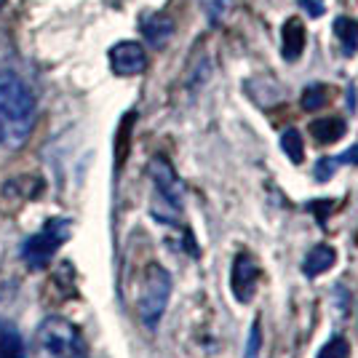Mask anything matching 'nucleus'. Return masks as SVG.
<instances>
[{
  "instance_id": "15",
  "label": "nucleus",
  "mask_w": 358,
  "mask_h": 358,
  "mask_svg": "<svg viewBox=\"0 0 358 358\" xmlns=\"http://www.w3.org/2000/svg\"><path fill=\"white\" fill-rule=\"evenodd\" d=\"M329 94H331V91H329L324 83H310L308 89L302 91V107L310 110V113H313V110H321V107L329 102Z\"/></svg>"
},
{
  "instance_id": "16",
  "label": "nucleus",
  "mask_w": 358,
  "mask_h": 358,
  "mask_svg": "<svg viewBox=\"0 0 358 358\" xmlns=\"http://www.w3.org/2000/svg\"><path fill=\"white\" fill-rule=\"evenodd\" d=\"M259 356H262V327H259V318H254L252 329H249V337H246V345H243V358Z\"/></svg>"
},
{
  "instance_id": "21",
  "label": "nucleus",
  "mask_w": 358,
  "mask_h": 358,
  "mask_svg": "<svg viewBox=\"0 0 358 358\" xmlns=\"http://www.w3.org/2000/svg\"><path fill=\"white\" fill-rule=\"evenodd\" d=\"M302 8L308 11L310 16H321L324 14V6L321 3H315V0H302Z\"/></svg>"
},
{
  "instance_id": "5",
  "label": "nucleus",
  "mask_w": 358,
  "mask_h": 358,
  "mask_svg": "<svg viewBox=\"0 0 358 358\" xmlns=\"http://www.w3.org/2000/svg\"><path fill=\"white\" fill-rule=\"evenodd\" d=\"M70 233H73L70 220H59V217L57 220H48L35 236H30V238L24 241V246H22L24 262L30 268H45L54 259V254L62 249V243L70 238Z\"/></svg>"
},
{
  "instance_id": "6",
  "label": "nucleus",
  "mask_w": 358,
  "mask_h": 358,
  "mask_svg": "<svg viewBox=\"0 0 358 358\" xmlns=\"http://www.w3.org/2000/svg\"><path fill=\"white\" fill-rule=\"evenodd\" d=\"M262 275L259 262L254 259L249 252H238L233 259V270H230V292L236 302H252L254 292H257V281Z\"/></svg>"
},
{
  "instance_id": "22",
  "label": "nucleus",
  "mask_w": 358,
  "mask_h": 358,
  "mask_svg": "<svg viewBox=\"0 0 358 358\" xmlns=\"http://www.w3.org/2000/svg\"><path fill=\"white\" fill-rule=\"evenodd\" d=\"M6 139V131H3V120H0V142Z\"/></svg>"
},
{
  "instance_id": "7",
  "label": "nucleus",
  "mask_w": 358,
  "mask_h": 358,
  "mask_svg": "<svg viewBox=\"0 0 358 358\" xmlns=\"http://www.w3.org/2000/svg\"><path fill=\"white\" fill-rule=\"evenodd\" d=\"M110 64H113V73L123 75V78H131V75L145 73L148 67V54L142 43L134 41H120L110 48Z\"/></svg>"
},
{
  "instance_id": "8",
  "label": "nucleus",
  "mask_w": 358,
  "mask_h": 358,
  "mask_svg": "<svg viewBox=\"0 0 358 358\" xmlns=\"http://www.w3.org/2000/svg\"><path fill=\"white\" fill-rule=\"evenodd\" d=\"M334 262H337L334 246L318 243V246H313L310 252L305 254V259H302V275L318 278V275H324V273H329V270L334 268Z\"/></svg>"
},
{
  "instance_id": "2",
  "label": "nucleus",
  "mask_w": 358,
  "mask_h": 358,
  "mask_svg": "<svg viewBox=\"0 0 358 358\" xmlns=\"http://www.w3.org/2000/svg\"><path fill=\"white\" fill-rule=\"evenodd\" d=\"M148 174L152 179V187H155V201L161 203V206H152L155 220L174 224L182 214V201H185V187L179 182L174 166L169 164L164 155H155L148 164Z\"/></svg>"
},
{
  "instance_id": "13",
  "label": "nucleus",
  "mask_w": 358,
  "mask_h": 358,
  "mask_svg": "<svg viewBox=\"0 0 358 358\" xmlns=\"http://www.w3.org/2000/svg\"><path fill=\"white\" fill-rule=\"evenodd\" d=\"M334 35L337 41L343 43V51L350 57L358 51V22L356 19H348V16H340L334 19Z\"/></svg>"
},
{
  "instance_id": "20",
  "label": "nucleus",
  "mask_w": 358,
  "mask_h": 358,
  "mask_svg": "<svg viewBox=\"0 0 358 358\" xmlns=\"http://www.w3.org/2000/svg\"><path fill=\"white\" fill-rule=\"evenodd\" d=\"M340 158V164H350V166H358V145H353L350 150H345L343 155H337Z\"/></svg>"
},
{
  "instance_id": "18",
  "label": "nucleus",
  "mask_w": 358,
  "mask_h": 358,
  "mask_svg": "<svg viewBox=\"0 0 358 358\" xmlns=\"http://www.w3.org/2000/svg\"><path fill=\"white\" fill-rule=\"evenodd\" d=\"M340 158L337 155H331V158H321L318 164H315V179L318 182H329V179L337 174V169H340Z\"/></svg>"
},
{
  "instance_id": "9",
  "label": "nucleus",
  "mask_w": 358,
  "mask_h": 358,
  "mask_svg": "<svg viewBox=\"0 0 358 358\" xmlns=\"http://www.w3.org/2000/svg\"><path fill=\"white\" fill-rule=\"evenodd\" d=\"M142 35L150 45L164 48L169 43V38L174 35V19L166 14H150L142 19Z\"/></svg>"
},
{
  "instance_id": "3",
  "label": "nucleus",
  "mask_w": 358,
  "mask_h": 358,
  "mask_svg": "<svg viewBox=\"0 0 358 358\" xmlns=\"http://www.w3.org/2000/svg\"><path fill=\"white\" fill-rule=\"evenodd\" d=\"M38 343L48 358H86L89 348L70 318L64 315H48L38 327Z\"/></svg>"
},
{
  "instance_id": "11",
  "label": "nucleus",
  "mask_w": 358,
  "mask_h": 358,
  "mask_svg": "<svg viewBox=\"0 0 358 358\" xmlns=\"http://www.w3.org/2000/svg\"><path fill=\"white\" fill-rule=\"evenodd\" d=\"M302 48H305V27L299 19H289L284 24V59L297 62L302 57Z\"/></svg>"
},
{
  "instance_id": "10",
  "label": "nucleus",
  "mask_w": 358,
  "mask_h": 358,
  "mask_svg": "<svg viewBox=\"0 0 358 358\" xmlns=\"http://www.w3.org/2000/svg\"><path fill=\"white\" fill-rule=\"evenodd\" d=\"M0 358H30L22 331L11 321H0Z\"/></svg>"
},
{
  "instance_id": "4",
  "label": "nucleus",
  "mask_w": 358,
  "mask_h": 358,
  "mask_svg": "<svg viewBox=\"0 0 358 358\" xmlns=\"http://www.w3.org/2000/svg\"><path fill=\"white\" fill-rule=\"evenodd\" d=\"M171 275L169 270L161 265H150L145 273V281H142V292H139V302H136V310L142 324L152 331L158 329L161 318H164L166 308H169V299H171Z\"/></svg>"
},
{
  "instance_id": "17",
  "label": "nucleus",
  "mask_w": 358,
  "mask_h": 358,
  "mask_svg": "<svg viewBox=\"0 0 358 358\" xmlns=\"http://www.w3.org/2000/svg\"><path fill=\"white\" fill-rule=\"evenodd\" d=\"M350 356V343L345 337H331L321 350H318V358H348Z\"/></svg>"
},
{
  "instance_id": "12",
  "label": "nucleus",
  "mask_w": 358,
  "mask_h": 358,
  "mask_svg": "<svg viewBox=\"0 0 358 358\" xmlns=\"http://www.w3.org/2000/svg\"><path fill=\"white\" fill-rule=\"evenodd\" d=\"M345 120L343 118H321V120H313L310 123V136H313L315 142H321V145H331V142H337V139H343L345 136Z\"/></svg>"
},
{
  "instance_id": "19",
  "label": "nucleus",
  "mask_w": 358,
  "mask_h": 358,
  "mask_svg": "<svg viewBox=\"0 0 358 358\" xmlns=\"http://www.w3.org/2000/svg\"><path fill=\"white\" fill-rule=\"evenodd\" d=\"M310 209L318 214V222L327 224V209H331V203H329L327 198H324V201H318V203H310Z\"/></svg>"
},
{
  "instance_id": "1",
  "label": "nucleus",
  "mask_w": 358,
  "mask_h": 358,
  "mask_svg": "<svg viewBox=\"0 0 358 358\" xmlns=\"http://www.w3.org/2000/svg\"><path fill=\"white\" fill-rule=\"evenodd\" d=\"M38 105H35V94L30 86L8 67H0V120H3V131L11 148H19L27 142L35 126Z\"/></svg>"
},
{
  "instance_id": "14",
  "label": "nucleus",
  "mask_w": 358,
  "mask_h": 358,
  "mask_svg": "<svg viewBox=\"0 0 358 358\" xmlns=\"http://www.w3.org/2000/svg\"><path fill=\"white\" fill-rule=\"evenodd\" d=\"M281 150H284L286 158L292 164H302V158H305V142H302V134H299L297 129H286L284 134H281Z\"/></svg>"
}]
</instances>
